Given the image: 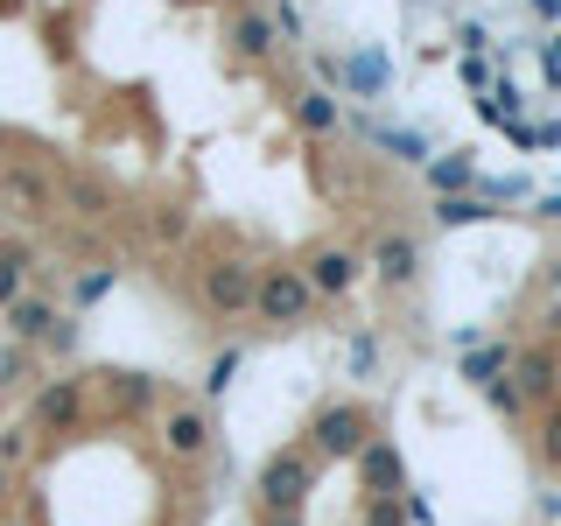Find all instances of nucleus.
Listing matches in <instances>:
<instances>
[]
</instances>
